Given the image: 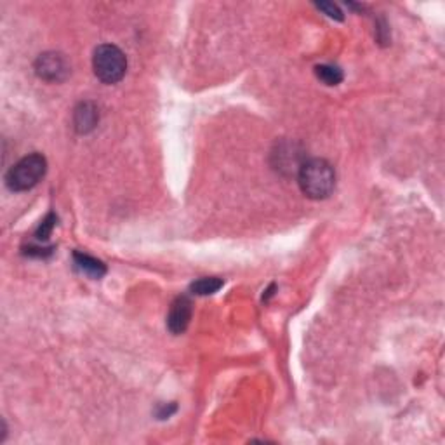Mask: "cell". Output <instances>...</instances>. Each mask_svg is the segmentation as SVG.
Instances as JSON below:
<instances>
[{
    "mask_svg": "<svg viewBox=\"0 0 445 445\" xmlns=\"http://www.w3.org/2000/svg\"><path fill=\"white\" fill-rule=\"evenodd\" d=\"M191 320V301L186 296L174 299L167 315V329L172 334H183Z\"/></svg>",
    "mask_w": 445,
    "mask_h": 445,
    "instance_id": "5b68a950",
    "label": "cell"
},
{
    "mask_svg": "<svg viewBox=\"0 0 445 445\" xmlns=\"http://www.w3.org/2000/svg\"><path fill=\"white\" fill-rule=\"evenodd\" d=\"M47 171L44 155L32 153L21 158L7 171L6 184L13 191H28L41 183Z\"/></svg>",
    "mask_w": 445,
    "mask_h": 445,
    "instance_id": "7a4b0ae2",
    "label": "cell"
},
{
    "mask_svg": "<svg viewBox=\"0 0 445 445\" xmlns=\"http://www.w3.org/2000/svg\"><path fill=\"white\" fill-rule=\"evenodd\" d=\"M100 121L97 108L93 103H81L75 110V129L81 134H88L93 131Z\"/></svg>",
    "mask_w": 445,
    "mask_h": 445,
    "instance_id": "8992f818",
    "label": "cell"
},
{
    "mask_svg": "<svg viewBox=\"0 0 445 445\" xmlns=\"http://www.w3.org/2000/svg\"><path fill=\"white\" fill-rule=\"evenodd\" d=\"M74 263L75 266H77V270H81L82 273L88 275V277L101 278L107 273V266H104L100 259L93 258V256L89 254H84V252H75Z\"/></svg>",
    "mask_w": 445,
    "mask_h": 445,
    "instance_id": "52a82bcc",
    "label": "cell"
},
{
    "mask_svg": "<svg viewBox=\"0 0 445 445\" xmlns=\"http://www.w3.org/2000/svg\"><path fill=\"white\" fill-rule=\"evenodd\" d=\"M223 287V280L218 277H204L200 280L193 282L191 284V292L197 296H209V294H214L218 292L219 289Z\"/></svg>",
    "mask_w": 445,
    "mask_h": 445,
    "instance_id": "9c48e42d",
    "label": "cell"
},
{
    "mask_svg": "<svg viewBox=\"0 0 445 445\" xmlns=\"http://www.w3.org/2000/svg\"><path fill=\"white\" fill-rule=\"evenodd\" d=\"M54 226H56V216L49 214V216H47V218L44 219V221H42L41 226H39L37 233H35V235H37L39 240H47Z\"/></svg>",
    "mask_w": 445,
    "mask_h": 445,
    "instance_id": "30bf717a",
    "label": "cell"
},
{
    "mask_svg": "<svg viewBox=\"0 0 445 445\" xmlns=\"http://www.w3.org/2000/svg\"><path fill=\"white\" fill-rule=\"evenodd\" d=\"M315 75L325 85H339L343 82V71L338 67H332V64H318L315 68Z\"/></svg>",
    "mask_w": 445,
    "mask_h": 445,
    "instance_id": "ba28073f",
    "label": "cell"
},
{
    "mask_svg": "<svg viewBox=\"0 0 445 445\" xmlns=\"http://www.w3.org/2000/svg\"><path fill=\"white\" fill-rule=\"evenodd\" d=\"M317 7L322 11V13L327 14L329 18H332V20H338V21L343 20L341 9H339L338 6H334V4H331V2H320V4H317Z\"/></svg>",
    "mask_w": 445,
    "mask_h": 445,
    "instance_id": "8fae6325",
    "label": "cell"
},
{
    "mask_svg": "<svg viewBox=\"0 0 445 445\" xmlns=\"http://www.w3.org/2000/svg\"><path fill=\"white\" fill-rule=\"evenodd\" d=\"M298 183L303 193L313 200H322L332 193L336 184L334 167L324 158L303 162L298 169Z\"/></svg>",
    "mask_w": 445,
    "mask_h": 445,
    "instance_id": "6da1fadb",
    "label": "cell"
},
{
    "mask_svg": "<svg viewBox=\"0 0 445 445\" xmlns=\"http://www.w3.org/2000/svg\"><path fill=\"white\" fill-rule=\"evenodd\" d=\"M93 68L103 84H117L128 71V57L117 46L103 44L94 50Z\"/></svg>",
    "mask_w": 445,
    "mask_h": 445,
    "instance_id": "3957f363",
    "label": "cell"
},
{
    "mask_svg": "<svg viewBox=\"0 0 445 445\" xmlns=\"http://www.w3.org/2000/svg\"><path fill=\"white\" fill-rule=\"evenodd\" d=\"M35 71L46 82H61L70 74L67 57L60 53H44L35 61Z\"/></svg>",
    "mask_w": 445,
    "mask_h": 445,
    "instance_id": "277c9868",
    "label": "cell"
}]
</instances>
